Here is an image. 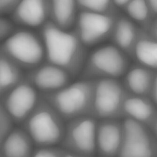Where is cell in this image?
<instances>
[{
    "label": "cell",
    "mask_w": 157,
    "mask_h": 157,
    "mask_svg": "<svg viewBox=\"0 0 157 157\" xmlns=\"http://www.w3.org/2000/svg\"><path fill=\"white\" fill-rule=\"evenodd\" d=\"M50 20L64 30L75 25L78 10L76 0H49Z\"/></svg>",
    "instance_id": "obj_19"
},
{
    "label": "cell",
    "mask_w": 157,
    "mask_h": 157,
    "mask_svg": "<svg viewBox=\"0 0 157 157\" xmlns=\"http://www.w3.org/2000/svg\"><path fill=\"white\" fill-rule=\"evenodd\" d=\"M11 14L15 24L40 28L50 18L49 0H21Z\"/></svg>",
    "instance_id": "obj_12"
},
{
    "label": "cell",
    "mask_w": 157,
    "mask_h": 157,
    "mask_svg": "<svg viewBox=\"0 0 157 157\" xmlns=\"http://www.w3.org/2000/svg\"><path fill=\"white\" fill-rule=\"evenodd\" d=\"M15 23L4 16L0 19V40L1 42L10 37L17 28L15 26Z\"/></svg>",
    "instance_id": "obj_25"
},
{
    "label": "cell",
    "mask_w": 157,
    "mask_h": 157,
    "mask_svg": "<svg viewBox=\"0 0 157 157\" xmlns=\"http://www.w3.org/2000/svg\"><path fill=\"white\" fill-rule=\"evenodd\" d=\"M21 0H0V13L1 15L11 13Z\"/></svg>",
    "instance_id": "obj_26"
},
{
    "label": "cell",
    "mask_w": 157,
    "mask_h": 157,
    "mask_svg": "<svg viewBox=\"0 0 157 157\" xmlns=\"http://www.w3.org/2000/svg\"><path fill=\"white\" fill-rule=\"evenodd\" d=\"M153 38L157 40V16L152 19L148 29L145 30Z\"/></svg>",
    "instance_id": "obj_27"
},
{
    "label": "cell",
    "mask_w": 157,
    "mask_h": 157,
    "mask_svg": "<svg viewBox=\"0 0 157 157\" xmlns=\"http://www.w3.org/2000/svg\"><path fill=\"white\" fill-rule=\"evenodd\" d=\"M122 124L123 137L118 157H157V140L148 126L128 118Z\"/></svg>",
    "instance_id": "obj_7"
},
{
    "label": "cell",
    "mask_w": 157,
    "mask_h": 157,
    "mask_svg": "<svg viewBox=\"0 0 157 157\" xmlns=\"http://www.w3.org/2000/svg\"><path fill=\"white\" fill-rule=\"evenodd\" d=\"M33 157H77L64 150L62 147L37 148L34 150Z\"/></svg>",
    "instance_id": "obj_24"
},
{
    "label": "cell",
    "mask_w": 157,
    "mask_h": 157,
    "mask_svg": "<svg viewBox=\"0 0 157 157\" xmlns=\"http://www.w3.org/2000/svg\"><path fill=\"white\" fill-rule=\"evenodd\" d=\"M156 105L147 97L127 95L122 106V113L131 119L150 126L157 115Z\"/></svg>",
    "instance_id": "obj_14"
},
{
    "label": "cell",
    "mask_w": 157,
    "mask_h": 157,
    "mask_svg": "<svg viewBox=\"0 0 157 157\" xmlns=\"http://www.w3.org/2000/svg\"><path fill=\"white\" fill-rule=\"evenodd\" d=\"M98 122V120L92 116L81 117L66 122L61 147L75 155L94 156L97 153Z\"/></svg>",
    "instance_id": "obj_6"
},
{
    "label": "cell",
    "mask_w": 157,
    "mask_h": 157,
    "mask_svg": "<svg viewBox=\"0 0 157 157\" xmlns=\"http://www.w3.org/2000/svg\"><path fill=\"white\" fill-rule=\"evenodd\" d=\"M34 146L31 137L22 127H15L0 142L1 157H33Z\"/></svg>",
    "instance_id": "obj_15"
},
{
    "label": "cell",
    "mask_w": 157,
    "mask_h": 157,
    "mask_svg": "<svg viewBox=\"0 0 157 157\" xmlns=\"http://www.w3.org/2000/svg\"><path fill=\"white\" fill-rule=\"evenodd\" d=\"M25 78L40 94L60 90L70 84L73 79L68 72L46 61L27 71Z\"/></svg>",
    "instance_id": "obj_11"
},
{
    "label": "cell",
    "mask_w": 157,
    "mask_h": 157,
    "mask_svg": "<svg viewBox=\"0 0 157 157\" xmlns=\"http://www.w3.org/2000/svg\"><path fill=\"white\" fill-rule=\"evenodd\" d=\"M77 156V157H94V156H92V157H86V156H78V155H76ZM98 157H100V156H98Z\"/></svg>",
    "instance_id": "obj_32"
},
{
    "label": "cell",
    "mask_w": 157,
    "mask_h": 157,
    "mask_svg": "<svg viewBox=\"0 0 157 157\" xmlns=\"http://www.w3.org/2000/svg\"><path fill=\"white\" fill-rule=\"evenodd\" d=\"M15 121L2 105H0V142L15 128Z\"/></svg>",
    "instance_id": "obj_23"
},
{
    "label": "cell",
    "mask_w": 157,
    "mask_h": 157,
    "mask_svg": "<svg viewBox=\"0 0 157 157\" xmlns=\"http://www.w3.org/2000/svg\"><path fill=\"white\" fill-rule=\"evenodd\" d=\"M124 9L128 17L147 30L153 17L147 0H131Z\"/></svg>",
    "instance_id": "obj_21"
},
{
    "label": "cell",
    "mask_w": 157,
    "mask_h": 157,
    "mask_svg": "<svg viewBox=\"0 0 157 157\" xmlns=\"http://www.w3.org/2000/svg\"><path fill=\"white\" fill-rule=\"evenodd\" d=\"M131 55L137 63L152 71L157 72V40L147 31L140 30Z\"/></svg>",
    "instance_id": "obj_18"
},
{
    "label": "cell",
    "mask_w": 157,
    "mask_h": 157,
    "mask_svg": "<svg viewBox=\"0 0 157 157\" xmlns=\"http://www.w3.org/2000/svg\"><path fill=\"white\" fill-rule=\"evenodd\" d=\"M95 82L79 78L56 92L40 94L66 122L81 117H93Z\"/></svg>",
    "instance_id": "obj_2"
},
{
    "label": "cell",
    "mask_w": 157,
    "mask_h": 157,
    "mask_svg": "<svg viewBox=\"0 0 157 157\" xmlns=\"http://www.w3.org/2000/svg\"><path fill=\"white\" fill-rule=\"evenodd\" d=\"M128 55L112 44L101 45L88 54L79 78L118 79L129 69Z\"/></svg>",
    "instance_id": "obj_5"
},
{
    "label": "cell",
    "mask_w": 157,
    "mask_h": 157,
    "mask_svg": "<svg viewBox=\"0 0 157 157\" xmlns=\"http://www.w3.org/2000/svg\"><path fill=\"white\" fill-rule=\"evenodd\" d=\"M116 18L115 14L79 11L74 29L88 48L111 37Z\"/></svg>",
    "instance_id": "obj_9"
},
{
    "label": "cell",
    "mask_w": 157,
    "mask_h": 157,
    "mask_svg": "<svg viewBox=\"0 0 157 157\" xmlns=\"http://www.w3.org/2000/svg\"><path fill=\"white\" fill-rule=\"evenodd\" d=\"M131 0H113L115 6L124 8Z\"/></svg>",
    "instance_id": "obj_30"
},
{
    "label": "cell",
    "mask_w": 157,
    "mask_h": 157,
    "mask_svg": "<svg viewBox=\"0 0 157 157\" xmlns=\"http://www.w3.org/2000/svg\"><path fill=\"white\" fill-rule=\"evenodd\" d=\"M150 96L151 100L157 107V73L154 76Z\"/></svg>",
    "instance_id": "obj_28"
},
{
    "label": "cell",
    "mask_w": 157,
    "mask_h": 157,
    "mask_svg": "<svg viewBox=\"0 0 157 157\" xmlns=\"http://www.w3.org/2000/svg\"><path fill=\"white\" fill-rule=\"evenodd\" d=\"M150 126L151 127V130L157 140V115L153 122L151 123Z\"/></svg>",
    "instance_id": "obj_31"
},
{
    "label": "cell",
    "mask_w": 157,
    "mask_h": 157,
    "mask_svg": "<svg viewBox=\"0 0 157 157\" xmlns=\"http://www.w3.org/2000/svg\"><path fill=\"white\" fill-rule=\"evenodd\" d=\"M124 87L117 79L96 80L93 117L98 120L112 119L122 113L123 102L128 95Z\"/></svg>",
    "instance_id": "obj_8"
},
{
    "label": "cell",
    "mask_w": 157,
    "mask_h": 157,
    "mask_svg": "<svg viewBox=\"0 0 157 157\" xmlns=\"http://www.w3.org/2000/svg\"><path fill=\"white\" fill-rule=\"evenodd\" d=\"M79 11L115 14L113 0H76Z\"/></svg>",
    "instance_id": "obj_22"
},
{
    "label": "cell",
    "mask_w": 157,
    "mask_h": 157,
    "mask_svg": "<svg viewBox=\"0 0 157 157\" xmlns=\"http://www.w3.org/2000/svg\"><path fill=\"white\" fill-rule=\"evenodd\" d=\"M41 94L25 78L20 84L1 97V105L17 124H22L34 110Z\"/></svg>",
    "instance_id": "obj_10"
},
{
    "label": "cell",
    "mask_w": 157,
    "mask_h": 157,
    "mask_svg": "<svg viewBox=\"0 0 157 157\" xmlns=\"http://www.w3.org/2000/svg\"><path fill=\"white\" fill-rule=\"evenodd\" d=\"M140 30L127 16L117 17L112 33L113 43L127 55L132 54Z\"/></svg>",
    "instance_id": "obj_16"
},
{
    "label": "cell",
    "mask_w": 157,
    "mask_h": 157,
    "mask_svg": "<svg viewBox=\"0 0 157 157\" xmlns=\"http://www.w3.org/2000/svg\"><path fill=\"white\" fill-rule=\"evenodd\" d=\"M123 137L122 122L117 119L98 120L97 154L102 157H118Z\"/></svg>",
    "instance_id": "obj_13"
},
{
    "label": "cell",
    "mask_w": 157,
    "mask_h": 157,
    "mask_svg": "<svg viewBox=\"0 0 157 157\" xmlns=\"http://www.w3.org/2000/svg\"><path fill=\"white\" fill-rule=\"evenodd\" d=\"M66 123L61 115L41 95L35 109L21 125L37 148L61 144Z\"/></svg>",
    "instance_id": "obj_3"
},
{
    "label": "cell",
    "mask_w": 157,
    "mask_h": 157,
    "mask_svg": "<svg viewBox=\"0 0 157 157\" xmlns=\"http://www.w3.org/2000/svg\"><path fill=\"white\" fill-rule=\"evenodd\" d=\"M149 5L152 15L154 17L157 16V0H147Z\"/></svg>",
    "instance_id": "obj_29"
},
{
    "label": "cell",
    "mask_w": 157,
    "mask_h": 157,
    "mask_svg": "<svg viewBox=\"0 0 157 157\" xmlns=\"http://www.w3.org/2000/svg\"><path fill=\"white\" fill-rule=\"evenodd\" d=\"M45 61L62 68L73 78L79 77L87 57V48L74 29L60 28L49 19L40 28Z\"/></svg>",
    "instance_id": "obj_1"
},
{
    "label": "cell",
    "mask_w": 157,
    "mask_h": 157,
    "mask_svg": "<svg viewBox=\"0 0 157 157\" xmlns=\"http://www.w3.org/2000/svg\"><path fill=\"white\" fill-rule=\"evenodd\" d=\"M129 67L124 76V87L131 94L150 95L154 76L151 70L137 63Z\"/></svg>",
    "instance_id": "obj_17"
},
{
    "label": "cell",
    "mask_w": 157,
    "mask_h": 157,
    "mask_svg": "<svg viewBox=\"0 0 157 157\" xmlns=\"http://www.w3.org/2000/svg\"><path fill=\"white\" fill-rule=\"evenodd\" d=\"M0 53L27 71L45 62L42 39L40 34L29 28H17L10 37L1 42Z\"/></svg>",
    "instance_id": "obj_4"
},
{
    "label": "cell",
    "mask_w": 157,
    "mask_h": 157,
    "mask_svg": "<svg viewBox=\"0 0 157 157\" xmlns=\"http://www.w3.org/2000/svg\"><path fill=\"white\" fill-rule=\"evenodd\" d=\"M19 66L0 53V95H5L24 80L25 74Z\"/></svg>",
    "instance_id": "obj_20"
}]
</instances>
